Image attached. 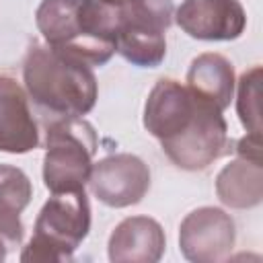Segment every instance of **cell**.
<instances>
[{
    "instance_id": "17",
    "label": "cell",
    "mask_w": 263,
    "mask_h": 263,
    "mask_svg": "<svg viewBox=\"0 0 263 263\" xmlns=\"http://www.w3.org/2000/svg\"><path fill=\"white\" fill-rule=\"evenodd\" d=\"M8 251H10V247H8V245H6V240L0 236V261H4V259H6Z\"/></svg>"
},
{
    "instance_id": "3",
    "label": "cell",
    "mask_w": 263,
    "mask_h": 263,
    "mask_svg": "<svg viewBox=\"0 0 263 263\" xmlns=\"http://www.w3.org/2000/svg\"><path fill=\"white\" fill-rule=\"evenodd\" d=\"M35 25L43 43L88 66H103L115 53L117 6L103 0H41Z\"/></svg>"
},
{
    "instance_id": "2",
    "label": "cell",
    "mask_w": 263,
    "mask_h": 263,
    "mask_svg": "<svg viewBox=\"0 0 263 263\" xmlns=\"http://www.w3.org/2000/svg\"><path fill=\"white\" fill-rule=\"evenodd\" d=\"M23 84L43 121L53 117H82L99 97L92 68L47 43L33 41L23 60Z\"/></svg>"
},
{
    "instance_id": "6",
    "label": "cell",
    "mask_w": 263,
    "mask_h": 263,
    "mask_svg": "<svg viewBox=\"0 0 263 263\" xmlns=\"http://www.w3.org/2000/svg\"><path fill=\"white\" fill-rule=\"evenodd\" d=\"M115 6V4H113ZM115 51L134 66L156 68L166 55V31L173 25L171 0H129L117 6Z\"/></svg>"
},
{
    "instance_id": "5",
    "label": "cell",
    "mask_w": 263,
    "mask_h": 263,
    "mask_svg": "<svg viewBox=\"0 0 263 263\" xmlns=\"http://www.w3.org/2000/svg\"><path fill=\"white\" fill-rule=\"evenodd\" d=\"M43 129L45 187L51 193L84 189L99 146L95 127L82 117H53L43 121Z\"/></svg>"
},
{
    "instance_id": "13",
    "label": "cell",
    "mask_w": 263,
    "mask_h": 263,
    "mask_svg": "<svg viewBox=\"0 0 263 263\" xmlns=\"http://www.w3.org/2000/svg\"><path fill=\"white\" fill-rule=\"evenodd\" d=\"M33 197V185L25 171L12 164H0V236L10 249L21 247L25 228L23 210Z\"/></svg>"
},
{
    "instance_id": "4",
    "label": "cell",
    "mask_w": 263,
    "mask_h": 263,
    "mask_svg": "<svg viewBox=\"0 0 263 263\" xmlns=\"http://www.w3.org/2000/svg\"><path fill=\"white\" fill-rule=\"evenodd\" d=\"M90 230V203L80 191L51 193L43 203L35 232L21 253L23 263H62L70 261L74 251Z\"/></svg>"
},
{
    "instance_id": "15",
    "label": "cell",
    "mask_w": 263,
    "mask_h": 263,
    "mask_svg": "<svg viewBox=\"0 0 263 263\" xmlns=\"http://www.w3.org/2000/svg\"><path fill=\"white\" fill-rule=\"evenodd\" d=\"M236 113L247 134H261V66L242 72L236 92Z\"/></svg>"
},
{
    "instance_id": "9",
    "label": "cell",
    "mask_w": 263,
    "mask_h": 263,
    "mask_svg": "<svg viewBox=\"0 0 263 263\" xmlns=\"http://www.w3.org/2000/svg\"><path fill=\"white\" fill-rule=\"evenodd\" d=\"M173 18L183 33L199 41H232L247 27L240 0H185Z\"/></svg>"
},
{
    "instance_id": "8",
    "label": "cell",
    "mask_w": 263,
    "mask_h": 263,
    "mask_svg": "<svg viewBox=\"0 0 263 263\" xmlns=\"http://www.w3.org/2000/svg\"><path fill=\"white\" fill-rule=\"evenodd\" d=\"M236 242L234 220L220 208L203 205L187 214L179 226V249L193 263H220Z\"/></svg>"
},
{
    "instance_id": "11",
    "label": "cell",
    "mask_w": 263,
    "mask_h": 263,
    "mask_svg": "<svg viewBox=\"0 0 263 263\" xmlns=\"http://www.w3.org/2000/svg\"><path fill=\"white\" fill-rule=\"evenodd\" d=\"M166 247L162 226L148 216L121 220L109 236V259L113 263H156Z\"/></svg>"
},
{
    "instance_id": "1",
    "label": "cell",
    "mask_w": 263,
    "mask_h": 263,
    "mask_svg": "<svg viewBox=\"0 0 263 263\" xmlns=\"http://www.w3.org/2000/svg\"><path fill=\"white\" fill-rule=\"evenodd\" d=\"M144 127L183 171H203L230 152L222 111L175 78H160L144 105Z\"/></svg>"
},
{
    "instance_id": "12",
    "label": "cell",
    "mask_w": 263,
    "mask_h": 263,
    "mask_svg": "<svg viewBox=\"0 0 263 263\" xmlns=\"http://www.w3.org/2000/svg\"><path fill=\"white\" fill-rule=\"evenodd\" d=\"M187 86L195 95L224 111L226 107H230V101L234 99V68L230 60L222 53H199L197 58H193L187 70Z\"/></svg>"
},
{
    "instance_id": "18",
    "label": "cell",
    "mask_w": 263,
    "mask_h": 263,
    "mask_svg": "<svg viewBox=\"0 0 263 263\" xmlns=\"http://www.w3.org/2000/svg\"><path fill=\"white\" fill-rule=\"evenodd\" d=\"M103 2H109V4H115V6H119V4H125V2H129V0H103Z\"/></svg>"
},
{
    "instance_id": "14",
    "label": "cell",
    "mask_w": 263,
    "mask_h": 263,
    "mask_svg": "<svg viewBox=\"0 0 263 263\" xmlns=\"http://www.w3.org/2000/svg\"><path fill=\"white\" fill-rule=\"evenodd\" d=\"M216 193L224 205L234 210L259 205L263 197L261 162H251L238 156L226 164L216 177Z\"/></svg>"
},
{
    "instance_id": "7",
    "label": "cell",
    "mask_w": 263,
    "mask_h": 263,
    "mask_svg": "<svg viewBox=\"0 0 263 263\" xmlns=\"http://www.w3.org/2000/svg\"><path fill=\"white\" fill-rule=\"evenodd\" d=\"M88 187L101 203L109 208H129L140 203L148 193L150 168L136 154H109L92 164Z\"/></svg>"
},
{
    "instance_id": "16",
    "label": "cell",
    "mask_w": 263,
    "mask_h": 263,
    "mask_svg": "<svg viewBox=\"0 0 263 263\" xmlns=\"http://www.w3.org/2000/svg\"><path fill=\"white\" fill-rule=\"evenodd\" d=\"M234 152L251 162H261V134H247L240 138L234 146Z\"/></svg>"
},
{
    "instance_id": "10",
    "label": "cell",
    "mask_w": 263,
    "mask_h": 263,
    "mask_svg": "<svg viewBox=\"0 0 263 263\" xmlns=\"http://www.w3.org/2000/svg\"><path fill=\"white\" fill-rule=\"evenodd\" d=\"M39 146V127L29 97L16 78L0 74V152L27 154Z\"/></svg>"
}]
</instances>
